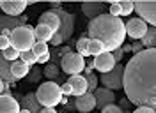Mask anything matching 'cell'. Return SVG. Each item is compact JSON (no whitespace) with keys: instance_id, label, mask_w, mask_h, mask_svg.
Segmentation results:
<instances>
[{"instance_id":"1","label":"cell","mask_w":156,"mask_h":113,"mask_svg":"<svg viewBox=\"0 0 156 113\" xmlns=\"http://www.w3.org/2000/svg\"><path fill=\"white\" fill-rule=\"evenodd\" d=\"M129 103L156 111V48H149L129 58L124 67V83Z\"/></svg>"},{"instance_id":"2","label":"cell","mask_w":156,"mask_h":113,"mask_svg":"<svg viewBox=\"0 0 156 113\" xmlns=\"http://www.w3.org/2000/svg\"><path fill=\"white\" fill-rule=\"evenodd\" d=\"M87 36L92 41H101L108 53L122 46L126 39V25L121 18H115L108 12L99 14L98 18L90 19L87 25Z\"/></svg>"},{"instance_id":"3","label":"cell","mask_w":156,"mask_h":113,"mask_svg":"<svg viewBox=\"0 0 156 113\" xmlns=\"http://www.w3.org/2000/svg\"><path fill=\"white\" fill-rule=\"evenodd\" d=\"M21 25H27V16H20V18H11V16H0V34H4L7 28L14 30V28L21 27ZM0 78L5 81V83L14 85L16 83V78L11 73V62H7L4 58V53L0 51Z\"/></svg>"},{"instance_id":"4","label":"cell","mask_w":156,"mask_h":113,"mask_svg":"<svg viewBox=\"0 0 156 113\" xmlns=\"http://www.w3.org/2000/svg\"><path fill=\"white\" fill-rule=\"evenodd\" d=\"M11 46L16 48L20 53L23 51H30L34 44H36V34H34V27L30 25H21V27L14 28L11 32Z\"/></svg>"},{"instance_id":"5","label":"cell","mask_w":156,"mask_h":113,"mask_svg":"<svg viewBox=\"0 0 156 113\" xmlns=\"http://www.w3.org/2000/svg\"><path fill=\"white\" fill-rule=\"evenodd\" d=\"M36 95H37V101L41 103L43 108H55L57 104L62 103V92H60V85L57 81L41 83Z\"/></svg>"},{"instance_id":"6","label":"cell","mask_w":156,"mask_h":113,"mask_svg":"<svg viewBox=\"0 0 156 113\" xmlns=\"http://www.w3.org/2000/svg\"><path fill=\"white\" fill-rule=\"evenodd\" d=\"M53 11L57 12L58 19H60V28H58V32L53 36V39L50 43L55 48H58L73 36V30H75V16L71 12H68V11H64L62 7L60 9H53Z\"/></svg>"},{"instance_id":"7","label":"cell","mask_w":156,"mask_h":113,"mask_svg":"<svg viewBox=\"0 0 156 113\" xmlns=\"http://www.w3.org/2000/svg\"><path fill=\"white\" fill-rule=\"evenodd\" d=\"M60 71L68 76H78L82 71H85V60L78 53H68L60 60Z\"/></svg>"},{"instance_id":"8","label":"cell","mask_w":156,"mask_h":113,"mask_svg":"<svg viewBox=\"0 0 156 113\" xmlns=\"http://www.w3.org/2000/svg\"><path fill=\"white\" fill-rule=\"evenodd\" d=\"M99 81L105 85V88L108 90H121L122 83H124V66L122 64H117L110 73L99 76Z\"/></svg>"},{"instance_id":"9","label":"cell","mask_w":156,"mask_h":113,"mask_svg":"<svg viewBox=\"0 0 156 113\" xmlns=\"http://www.w3.org/2000/svg\"><path fill=\"white\" fill-rule=\"evenodd\" d=\"M135 11L140 14V19L156 28V2H136Z\"/></svg>"},{"instance_id":"10","label":"cell","mask_w":156,"mask_h":113,"mask_svg":"<svg viewBox=\"0 0 156 113\" xmlns=\"http://www.w3.org/2000/svg\"><path fill=\"white\" fill-rule=\"evenodd\" d=\"M124 25H126V36H129V37L135 39V41H142V37L146 36L147 28H149L146 21L140 19V18L129 19V21L124 23Z\"/></svg>"},{"instance_id":"11","label":"cell","mask_w":156,"mask_h":113,"mask_svg":"<svg viewBox=\"0 0 156 113\" xmlns=\"http://www.w3.org/2000/svg\"><path fill=\"white\" fill-rule=\"evenodd\" d=\"M29 5V2L25 0H9V2H0V9L5 12V16L11 18H20L25 7Z\"/></svg>"},{"instance_id":"12","label":"cell","mask_w":156,"mask_h":113,"mask_svg":"<svg viewBox=\"0 0 156 113\" xmlns=\"http://www.w3.org/2000/svg\"><path fill=\"white\" fill-rule=\"evenodd\" d=\"M115 66H117L115 58H114L112 53H108V51H105V53H101V55H98L96 58H94V69L101 71V74L110 73Z\"/></svg>"},{"instance_id":"13","label":"cell","mask_w":156,"mask_h":113,"mask_svg":"<svg viewBox=\"0 0 156 113\" xmlns=\"http://www.w3.org/2000/svg\"><path fill=\"white\" fill-rule=\"evenodd\" d=\"M94 99H96V108L103 110L108 104H114L115 94H114V90H108V88H96L94 90Z\"/></svg>"},{"instance_id":"14","label":"cell","mask_w":156,"mask_h":113,"mask_svg":"<svg viewBox=\"0 0 156 113\" xmlns=\"http://www.w3.org/2000/svg\"><path fill=\"white\" fill-rule=\"evenodd\" d=\"M75 108H76L78 111H82V113L92 111V110L96 108V99H94V94L85 92L83 95L76 97V99H75Z\"/></svg>"},{"instance_id":"15","label":"cell","mask_w":156,"mask_h":113,"mask_svg":"<svg viewBox=\"0 0 156 113\" xmlns=\"http://www.w3.org/2000/svg\"><path fill=\"white\" fill-rule=\"evenodd\" d=\"M68 83L71 85V90H73L75 97H80V95H83L87 92V80H85V76H82V74L69 76Z\"/></svg>"},{"instance_id":"16","label":"cell","mask_w":156,"mask_h":113,"mask_svg":"<svg viewBox=\"0 0 156 113\" xmlns=\"http://www.w3.org/2000/svg\"><path fill=\"white\" fill-rule=\"evenodd\" d=\"M105 7H107V4H103V2H85V4H82V12L89 19H94L99 14H103Z\"/></svg>"},{"instance_id":"17","label":"cell","mask_w":156,"mask_h":113,"mask_svg":"<svg viewBox=\"0 0 156 113\" xmlns=\"http://www.w3.org/2000/svg\"><path fill=\"white\" fill-rule=\"evenodd\" d=\"M39 25H46V27H50L55 34L58 32V28H60V19H58L57 12L53 9L46 11V12H43L41 16H39Z\"/></svg>"},{"instance_id":"18","label":"cell","mask_w":156,"mask_h":113,"mask_svg":"<svg viewBox=\"0 0 156 113\" xmlns=\"http://www.w3.org/2000/svg\"><path fill=\"white\" fill-rule=\"evenodd\" d=\"M21 110H29L30 113H39L43 110L41 103L37 101L36 92H29V94L23 95V99H21Z\"/></svg>"},{"instance_id":"19","label":"cell","mask_w":156,"mask_h":113,"mask_svg":"<svg viewBox=\"0 0 156 113\" xmlns=\"http://www.w3.org/2000/svg\"><path fill=\"white\" fill-rule=\"evenodd\" d=\"M21 106L12 95H0V113H20Z\"/></svg>"},{"instance_id":"20","label":"cell","mask_w":156,"mask_h":113,"mask_svg":"<svg viewBox=\"0 0 156 113\" xmlns=\"http://www.w3.org/2000/svg\"><path fill=\"white\" fill-rule=\"evenodd\" d=\"M34 34H36V41H37V43H48V41H51L53 36H55V32L50 27L39 25V23H37V27L34 28Z\"/></svg>"},{"instance_id":"21","label":"cell","mask_w":156,"mask_h":113,"mask_svg":"<svg viewBox=\"0 0 156 113\" xmlns=\"http://www.w3.org/2000/svg\"><path fill=\"white\" fill-rule=\"evenodd\" d=\"M30 67L25 64V62H21V60H14L12 64H11V73H12V76L16 78V81L18 80H21V78H27V74H29Z\"/></svg>"},{"instance_id":"22","label":"cell","mask_w":156,"mask_h":113,"mask_svg":"<svg viewBox=\"0 0 156 113\" xmlns=\"http://www.w3.org/2000/svg\"><path fill=\"white\" fill-rule=\"evenodd\" d=\"M142 46H144V50H149V48H156V28L151 27L147 28L146 36L142 37Z\"/></svg>"},{"instance_id":"23","label":"cell","mask_w":156,"mask_h":113,"mask_svg":"<svg viewBox=\"0 0 156 113\" xmlns=\"http://www.w3.org/2000/svg\"><path fill=\"white\" fill-rule=\"evenodd\" d=\"M60 73H62V71H60V67H58L57 64H51V62L46 64V67L43 69V76H46V78H48V81H55L58 76H60Z\"/></svg>"},{"instance_id":"24","label":"cell","mask_w":156,"mask_h":113,"mask_svg":"<svg viewBox=\"0 0 156 113\" xmlns=\"http://www.w3.org/2000/svg\"><path fill=\"white\" fill-rule=\"evenodd\" d=\"M68 53H71V48L69 46H64V48H55L53 51H50V62L51 64H60V60H62V56L64 55H68Z\"/></svg>"},{"instance_id":"25","label":"cell","mask_w":156,"mask_h":113,"mask_svg":"<svg viewBox=\"0 0 156 113\" xmlns=\"http://www.w3.org/2000/svg\"><path fill=\"white\" fill-rule=\"evenodd\" d=\"M105 51H107V48H105V44L101 41H92L90 39V43H89V55L98 56V55H101V53H105Z\"/></svg>"},{"instance_id":"26","label":"cell","mask_w":156,"mask_h":113,"mask_svg":"<svg viewBox=\"0 0 156 113\" xmlns=\"http://www.w3.org/2000/svg\"><path fill=\"white\" fill-rule=\"evenodd\" d=\"M89 43L90 39L89 37H82L76 41V50H78V55L82 56H89Z\"/></svg>"},{"instance_id":"27","label":"cell","mask_w":156,"mask_h":113,"mask_svg":"<svg viewBox=\"0 0 156 113\" xmlns=\"http://www.w3.org/2000/svg\"><path fill=\"white\" fill-rule=\"evenodd\" d=\"M30 51L34 53V56H36V58H39V56H43V55H46V53H50L48 44H46V43H36V44H34V48H32Z\"/></svg>"},{"instance_id":"28","label":"cell","mask_w":156,"mask_h":113,"mask_svg":"<svg viewBox=\"0 0 156 113\" xmlns=\"http://www.w3.org/2000/svg\"><path fill=\"white\" fill-rule=\"evenodd\" d=\"M85 80H87V92H94L98 88V81H99V78H98L94 73H89V74H85Z\"/></svg>"},{"instance_id":"29","label":"cell","mask_w":156,"mask_h":113,"mask_svg":"<svg viewBox=\"0 0 156 113\" xmlns=\"http://www.w3.org/2000/svg\"><path fill=\"white\" fill-rule=\"evenodd\" d=\"M20 55H21V53H20L18 50H16V48H7V50H5V51H4V58H5V60H7V62H11V64H12V62H14V60H18L20 58Z\"/></svg>"},{"instance_id":"30","label":"cell","mask_w":156,"mask_h":113,"mask_svg":"<svg viewBox=\"0 0 156 113\" xmlns=\"http://www.w3.org/2000/svg\"><path fill=\"white\" fill-rule=\"evenodd\" d=\"M43 78V69H30L29 71V74H27V81L29 83H37L39 80Z\"/></svg>"},{"instance_id":"31","label":"cell","mask_w":156,"mask_h":113,"mask_svg":"<svg viewBox=\"0 0 156 113\" xmlns=\"http://www.w3.org/2000/svg\"><path fill=\"white\" fill-rule=\"evenodd\" d=\"M119 4H121V16H128V14H131L135 11V4L133 2L124 0V2H119Z\"/></svg>"},{"instance_id":"32","label":"cell","mask_w":156,"mask_h":113,"mask_svg":"<svg viewBox=\"0 0 156 113\" xmlns=\"http://www.w3.org/2000/svg\"><path fill=\"white\" fill-rule=\"evenodd\" d=\"M21 58H20V60H21V62H25V64H27V66H34V64H36V62H37V58H36V56H34V53H32V51H23V53H21Z\"/></svg>"},{"instance_id":"33","label":"cell","mask_w":156,"mask_h":113,"mask_svg":"<svg viewBox=\"0 0 156 113\" xmlns=\"http://www.w3.org/2000/svg\"><path fill=\"white\" fill-rule=\"evenodd\" d=\"M108 14H112V16H115V18H121V4H119V2H112Z\"/></svg>"},{"instance_id":"34","label":"cell","mask_w":156,"mask_h":113,"mask_svg":"<svg viewBox=\"0 0 156 113\" xmlns=\"http://www.w3.org/2000/svg\"><path fill=\"white\" fill-rule=\"evenodd\" d=\"M7 48H11V41L7 36H4V34H0V51L4 53Z\"/></svg>"},{"instance_id":"35","label":"cell","mask_w":156,"mask_h":113,"mask_svg":"<svg viewBox=\"0 0 156 113\" xmlns=\"http://www.w3.org/2000/svg\"><path fill=\"white\" fill-rule=\"evenodd\" d=\"M101 113H122V110H121V106H117V104H108V106H105V108L101 110Z\"/></svg>"},{"instance_id":"36","label":"cell","mask_w":156,"mask_h":113,"mask_svg":"<svg viewBox=\"0 0 156 113\" xmlns=\"http://www.w3.org/2000/svg\"><path fill=\"white\" fill-rule=\"evenodd\" d=\"M112 55H114V58H115L117 64H121V60H122V56H124V51H122L121 48H117V50H114V51H112Z\"/></svg>"},{"instance_id":"37","label":"cell","mask_w":156,"mask_h":113,"mask_svg":"<svg viewBox=\"0 0 156 113\" xmlns=\"http://www.w3.org/2000/svg\"><path fill=\"white\" fill-rule=\"evenodd\" d=\"M60 92H62V95H73V90H71V85L66 81L64 85H60Z\"/></svg>"},{"instance_id":"38","label":"cell","mask_w":156,"mask_h":113,"mask_svg":"<svg viewBox=\"0 0 156 113\" xmlns=\"http://www.w3.org/2000/svg\"><path fill=\"white\" fill-rule=\"evenodd\" d=\"M131 51H133V55L140 53V51H144V46H142V43H133V44H131Z\"/></svg>"},{"instance_id":"39","label":"cell","mask_w":156,"mask_h":113,"mask_svg":"<svg viewBox=\"0 0 156 113\" xmlns=\"http://www.w3.org/2000/svg\"><path fill=\"white\" fill-rule=\"evenodd\" d=\"M133 113H156V111L151 110V108H146V106H138V108H135Z\"/></svg>"},{"instance_id":"40","label":"cell","mask_w":156,"mask_h":113,"mask_svg":"<svg viewBox=\"0 0 156 113\" xmlns=\"http://www.w3.org/2000/svg\"><path fill=\"white\" fill-rule=\"evenodd\" d=\"M92 69H94V60H89V62H85V74H89V73H92Z\"/></svg>"},{"instance_id":"41","label":"cell","mask_w":156,"mask_h":113,"mask_svg":"<svg viewBox=\"0 0 156 113\" xmlns=\"http://www.w3.org/2000/svg\"><path fill=\"white\" fill-rule=\"evenodd\" d=\"M37 62H39V64H48V62H50V53H46V55H43V56H39Z\"/></svg>"},{"instance_id":"42","label":"cell","mask_w":156,"mask_h":113,"mask_svg":"<svg viewBox=\"0 0 156 113\" xmlns=\"http://www.w3.org/2000/svg\"><path fill=\"white\" fill-rule=\"evenodd\" d=\"M39 113H57V111H55V108H43Z\"/></svg>"},{"instance_id":"43","label":"cell","mask_w":156,"mask_h":113,"mask_svg":"<svg viewBox=\"0 0 156 113\" xmlns=\"http://www.w3.org/2000/svg\"><path fill=\"white\" fill-rule=\"evenodd\" d=\"M4 85H5V81H4V80L0 78V95L4 94Z\"/></svg>"},{"instance_id":"44","label":"cell","mask_w":156,"mask_h":113,"mask_svg":"<svg viewBox=\"0 0 156 113\" xmlns=\"http://www.w3.org/2000/svg\"><path fill=\"white\" fill-rule=\"evenodd\" d=\"M121 50H122V51L126 53V51H131V46H129V44H124V46L121 48Z\"/></svg>"},{"instance_id":"45","label":"cell","mask_w":156,"mask_h":113,"mask_svg":"<svg viewBox=\"0 0 156 113\" xmlns=\"http://www.w3.org/2000/svg\"><path fill=\"white\" fill-rule=\"evenodd\" d=\"M20 113H30L29 110H20Z\"/></svg>"}]
</instances>
